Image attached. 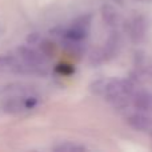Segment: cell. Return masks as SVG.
I'll list each match as a JSON object with an SVG mask.
<instances>
[{
  "label": "cell",
  "mask_w": 152,
  "mask_h": 152,
  "mask_svg": "<svg viewBox=\"0 0 152 152\" xmlns=\"http://www.w3.org/2000/svg\"><path fill=\"white\" fill-rule=\"evenodd\" d=\"M121 113L126 121L140 132H147L152 139V95L136 87L132 81L118 77L99 79L89 87Z\"/></svg>",
  "instance_id": "1"
},
{
  "label": "cell",
  "mask_w": 152,
  "mask_h": 152,
  "mask_svg": "<svg viewBox=\"0 0 152 152\" xmlns=\"http://www.w3.org/2000/svg\"><path fill=\"white\" fill-rule=\"evenodd\" d=\"M44 52L31 47H19L13 53L0 56V72L18 75L48 74V60Z\"/></svg>",
  "instance_id": "2"
},
{
  "label": "cell",
  "mask_w": 152,
  "mask_h": 152,
  "mask_svg": "<svg viewBox=\"0 0 152 152\" xmlns=\"http://www.w3.org/2000/svg\"><path fill=\"white\" fill-rule=\"evenodd\" d=\"M89 23H91V16L89 15L81 16V18L76 19L74 23H71L69 27L64 28L60 35L67 42L71 43V44L80 43V42H83L87 37V35H88Z\"/></svg>",
  "instance_id": "3"
},
{
  "label": "cell",
  "mask_w": 152,
  "mask_h": 152,
  "mask_svg": "<svg viewBox=\"0 0 152 152\" xmlns=\"http://www.w3.org/2000/svg\"><path fill=\"white\" fill-rule=\"evenodd\" d=\"M40 99L34 95H24V96H18L10 99L4 104V110L10 113H20L32 111L39 105Z\"/></svg>",
  "instance_id": "4"
},
{
  "label": "cell",
  "mask_w": 152,
  "mask_h": 152,
  "mask_svg": "<svg viewBox=\"0 0 152 152\" xmlns=\"http://www.w3.org/2000/svg\"><path fill=\"white\" fill-rule=\"evenodd\" d=\"M127 28H128V34L131 35V37L134 40H136V42L142 40L145 35V31H147V26H145L144 19L140 18V16L131 19Z\"/></svg>",
  "instance_id": "5"
},
{
  "label": "cell",
  "mask_w": 152,
  "mask_h": 152,
  "mask_svg": "<svg viewBox=\"0 0 152 152\" xmlns=\"http://www.w3.org/2000/svg\"><path fill=\"white\" fill-rule=\"evenodd\" d=\"M86 147L81 144L74 142H63L61 144H58L56 147H53V151H61V152H79V151H84Z\"/></svg>",
  "instance_id": "6"
},
{
  "label": "cell",
  "mask_w": 152,
  "mask_h": 152,
  "mask_svg": "<svg viewBox=\"0 0 152 152\" xmlns=\"http://www.w3.org/2000/svg\"><path fill=\"white\" fill-rule=\"evenodd\" d=\"M140 1H151L152 3V0H140Z\"/></svg>",
  "instance_id": "7"
}]
</instances>
